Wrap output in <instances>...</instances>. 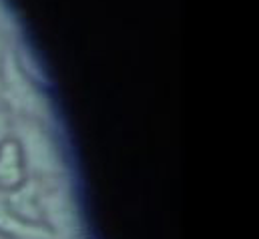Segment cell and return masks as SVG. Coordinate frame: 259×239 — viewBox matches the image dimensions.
Segmentation results:
<instances>
[{"instance_id":"cell-1","label":"cell","mask_w":259,"mask_h":239,"mask_svg":"<svg viewBox=\"0 0 259 239\" xmlns=\"http://www.w3.org/2000/svg\"><path fill=\"white\" fill-rule=\"evenodd\" d=\"M0 235L6 239H57V233L47 225L30 223L18 217L8 207V193L0 191Z\"/></svg>"}]
</instances>
